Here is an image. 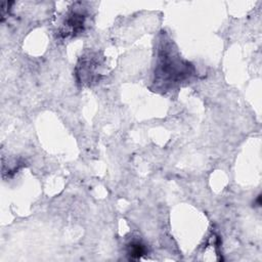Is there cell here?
I'll use <instances>...</instances> for the list:
<instances>
[{"label":"cell","mask_w":262,"mask_h":262,"mask_svg":"<svg viewBox=\"0 0 262 262\" xmlns=\"http://www.w3.org/2000/svg\"><path fill=\"white\" fill-rule=\"evenodd\" d=\"M97 66H99V60L95 58V56L88 55L83 58L81 57L76 72L79 82L85 85H90L93 83L99 75Z\"/></svg>","instance_id":"3957f363"},{"label":"cell","mask_w":262,"mask_h":262,"mask_svg":"<svg viewBox=\"0 0 262 262\" xmlns=\"http://www.w3.org/2000/svg\"><path fill=\"white\" fill-rule=\"evenodd\" d=\"M145 247L139 242H132L128 246V254L132 259H140L145 254Z\"/></svg>","instance_id":"277c9868"},{"label":"cell","mask_w":262,"mask_h":262,"mask_svg":"<svg viewBox=\"0 0 262 262\" xmlns=\"http://www.w3.org/2000/svg\"><path fill=\"white\" fill-rule=\"evenodd\" d=\"M192 71V64L181 58L178 51L173 48V42L165 41L160 45L155 69V83L159 88H173L188 79Z\"/></svg>","instance_id":"6da1fadb"},{"label":"cell","mask_w":262,"mask_h":262,"mask_svg":"<svg viewBox=\"0 0 262 262\" xmlns=\"http://www.w3.org/2000/svg\"><path fill=\"white\" fill-rule=\"evenodd\" d=\"M78 7L74 6V9L70 10L64 17V20L59 29V35L61 38L67 39L75 37L81 34L86 26V13L82 9H77Z\"/></svg>","instance_id":"7a4b0ae2"}]
</instances>
